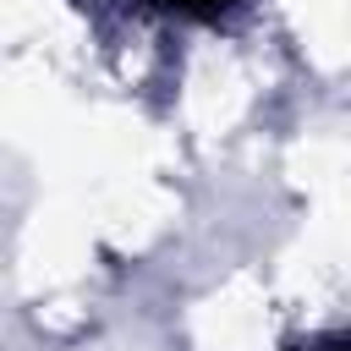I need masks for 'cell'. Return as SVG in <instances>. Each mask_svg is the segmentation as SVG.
Here are the masks:
<instances>
[{
  "label": "cell",
  "mask_w": 351,
  "mask_h": 351,
  "mask_svg": "<svg viewBox=\"0 0 351 351\" xmlns=\"http://www.w3.org/2000/svg\"><path fill=\"white\" fill-rule=\"evenodd\" d=\"M329 351H351V340H340V346H329Z\"/></svg>",
  "instance_id": "obj_2"
},
{
  "label": "cell",
  "mask_w": 351,
  "mask_h": 351,
  "mask_svg": "<svg viewBox=\"0 0 351 351\" xmlns=\"http://www.w3.org/2000/svg\"><path fill=\"white\" fill-rule=\"evenodd\" d=\"M148 5L176 11V16H219V11H230L236 0H148Z\"/></svg>",
  "instance_id": "obj_1"
}]
</instances>
